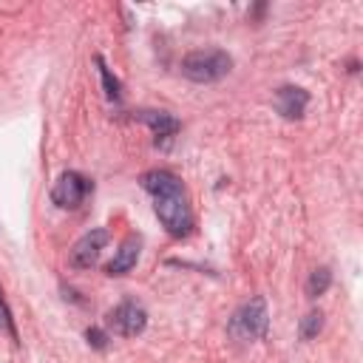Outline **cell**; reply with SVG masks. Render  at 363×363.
<instances>
[{"label": "cell", "instance_id": "7a4b0ae2", "mask_svg": "<svg viewBox=\"0 0 363 363\" xmlns=\"http://www.w3.org/2000/svg\"><path fill=\"white\" fill-rule=\"evenodd\" d=\"M233 57L221 48H199L182 57V77H187L196 85H210L218 82L230 74Z\"/></svg>", "mask_w": 363, "mask_h": 363}, {"label": "cell", "instance_id": "8fae6325", "mask_svg": "<svg viewBox=\"0 0 363 363\" xmlns=\"http://www.w3.org/2000/svg\"><path fill=\"white\" fill-rule=\"evenodd\" d=\"M94 62H96V68H99V77H102V88H105V96H108V99H119V96H122V94H119V88H122V85H119V79L111 74V68L105 65V60H102L99 54L94 57Z\"/></svg>", "mask_w": 363, "mask_h": 363}, {"label": "cell", "instance_id": "277c9868", "mask_svg": "<svg viewBox=\"0 0 363 363\" xmlns=\"http://www.w3.org/2000/svg\"><path fill=\"white\" fill-rule=\"evenodd\" d=\"M91 190H94V184H91L88 176H82V173H77V170H65V173L54 182V187H51V201H54L60 210H77V207L88 199Z\"/></svg>", "mask_w": 363, "mask_h": 363}, {"label": "cell", "instance_id": "ba28073f", "mask_svg": "<svg viewBox=\"0 0 363 363\" xmlns=\"http://www.w3.org/2000/svg\"><path fill=\"white\" fill-rule=\"evenodd\" d=\"M306 105H309V94L298 85H281L275 91V111L284 119H301Z\"/></svg>", "mask_w": 363, "mask_h": 363}, {"label": "cell", "instance_id": "5bb4252c", "mask_svg": "<svg viewBox=\"0 0 363 363\" xmlns=\"http://www.w3.org/2000/svg\"><path fill=\"white\" fill-rule=\"evenodd\" d=\"M85 337H88V343H91L94 349H105V346H108V335H105L99 326H91V329L85 332Z\"/></svg>", "mask_w": 363, "mask_h": 363}, {"label": "cell", "instance_id": "3957f363", "mask_svg": "<svg viewBox=\"0 0 363 363\" xmlns=\"http://www.w3.org/2000/svg\"><path fill=\"white\" fill-rule=\"evenodd\" d=\"M267 329H269V312H267V301L261 295L241 303L233 312V318L227 320V335L233 340H258L267 335Z\"/></svg>", "mask_w": 363, "mask_h": 363}, {"label": "cell", "instance_id": "4fadbf2b", "mask_svg": "<svg viewBox=\"0 0 363 363\" xmlns=\"http://www.w3.org/2000/svg\"><path fill=\"white\" fill-rule=\"evenodd\" d=\"M0 329H6L11 337H17L14 318H11V309H9V306H6V301H3V292H0Z\"/></svg>", "mask_w": 363, "mask_h": 363}, {"label": "cell", "instance_id": "30bf717a", "mask_svg": "<svg viewBox=\"0 0 363 363\" xmlns=\"http://www.w3.org/2000/svg\"><path fill=\"white\" fill-rule=\"evenodd\" d=\"M329 286H332V272H329V267H318V269H312V275H309V281H306V295H309V298H318V295H323Z\"/></svg>", "mask_w": 363, "mask_h": 363}, {"label": "cell", "instance_id": "8992f818", "mask_svg": "<svg viewBox=\"0 0 363 363\" xmlns=\"http://www.w3.org/2000/svg\"><path fill=\"white\" fill-rule=\"evenodd\" d=\"M111 241V233L105 227H94L88 230L74 247H71V264L79 267V269H88L99 261V252L105 250V244Z\"/></svg>", "mask_w": 363, "mask_h": 363}, {"label": "cell", "instance_id": "52a82bcc", "mask_svg": "<svg viewBox=\"0 0 363 363\" xmlns=\"http://www.w3.org/2000/svg\"><path fill=\"white\" fill-rule=\"evenodd\" d=\"M133 119L145 122V125L153 130L156 147H164V145L179 133V128H182V122H179L173 113H167V111H153V108H139V111H133Z\"/></svg>", "mask_w": 363, "mask_h": 363}, {"label": "cell", "instance_id": "6da1fadb", "mask_svg": "<svg viewBox=\"0 0 363 363\" xmlns=\"http://www.w3.org/2000/svg\"><path fill=\"white\" fill-rule=\"evenodd\" d=\"M142 190H147L153 196V210L162 221V227L182 238L193 230V213H190V201L184 193V184L176 173L170 170H147L139 179Z\"/></svg>", "mask_w": 363, "mask_h": 363}, {"label": "cell", "instance_id": "9c48e42d", "mask_svg": "<svg viewBox=\"0 0 363 363\" xmlns=\"http://www.w3.org/2000/svg\"><path fill=\"white\" fill-rule=\"evenodd\" d=\"M139 250H142V235H136V233H130L122 244H119V250H116V255L108 261V267H105V272L108 275H125V272H130L133 267H136V258H139Z\"/></svg>", "mask_w": 363, "mask_h": 363}, {"label": "cell", "instance_id": "7c38bea8", "mask_svg": "<svg viewBox=\"0 0 363 363\" xmlns=\"http://www.w3.org/2000/svg\"><path fill=\"white\" fill-rule=\"evenodd\" d=\"M320 329H323V312H320V309H312V312H306V315L301 318L298 332H301V337H303V340H312Z\"/></svg>", "mask_w": 363, "mask_h": 363}, {"label": "cell", "instance_id": "5b68a950", "mask_svg": "<svg viewBox=\"0 0 363 363\" xmlns=\"http://www.w3.org/2000/svg\"><path fill=\"white\" fill-rule=\"evenodd\" d=\"M147 326V312L136 301H122L108 312V329L122 337H136Z\"/></svg>", "mask_w": 363, "mask_h": 363}]
</instances>
